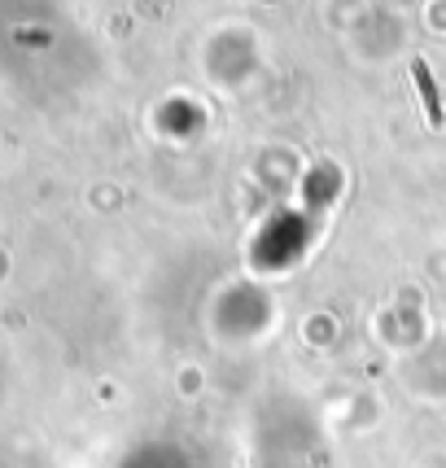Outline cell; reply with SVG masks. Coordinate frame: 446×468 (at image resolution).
Returning <instances> with one entry per match:
<instances>
[{
    "label": "cell",
    "instance_id": "1",
    "mask_svg": "<svg viewBox=\"0 0 446 468\" xmlns=\"http://www.w3.org/2000/svg\"><path fill=\"white\" fill-rule=\"evenodd\" d=\"M411 80H416V88H420V97H425V110H429V127H442V101H438V83H433V75H429L425 58L411 61Z\"/></svg>",
    "mask_w": 446,
    "mask_h": 468
}]
</instances>
